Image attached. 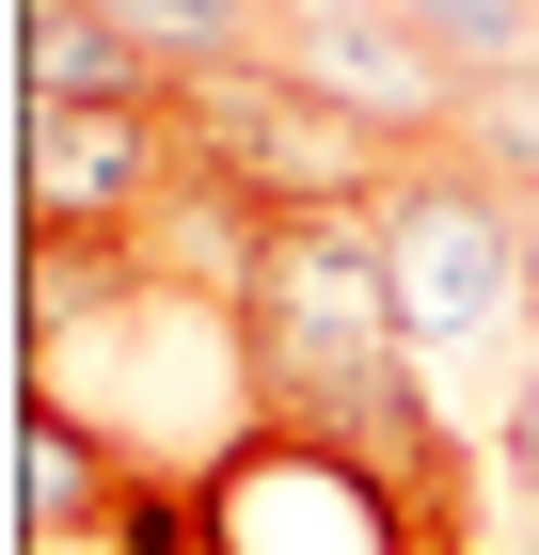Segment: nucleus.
<instances>
[{"instance_id": "nucleus-1", "label": "nucleus", "mask_w": 539, "mask_h": 555, "mask_svg": "<svg viewBox=\"0 0 539 555\" xmlns=\"http://www.w3.org/2000/svg\"><path fill=\"white\" fill-rule=\"evenodd\" d=\"M239 334H254V413L349 444L365 476H397L445 524H476V476L445 444V397L413 365V318H397V270H381V207H301L270 222V255L239 270Z\"/></svg>"}, {"instance_id": "nucleus-2", "label": "nucleus", "mask_w": 539, "mask_h": 555, "mask_svg": "<svg viewBox=\"0 0 539 555\" xmlns=\"http://www.w3.org/2000/svg\"><path fill=\"white\" fill-rule=\"evenodd\" d=\"M381 270H397V318H413V365H428V382L476 365V349L524 318V191H492L460 143L397 159V191H381ZM524 334H539V318H524Z\"/></svg>"}, {"instance_id": "nucleus-3", "label": "nucleus", "mask_w": 539, "mask_h": 555, "mask_svg": "<svg viewBox=\"0 0 539 555\" xmlns=\"http://www.w3.org/2000/svg\"><path fill=\"white\" fill-rule=\"evenodd\" d=\"M191 492H207V555H428V508L397 476H365L349 444L270 428V413H254Z\"/></svg>"}, {"instance_id": "nucleus-4", "label": "nucleus", "mask_w": 539, "mask_h": 555, "mask_svg": "<svg viewBox=\"0 0 539 555\" xmlns=\"http://www.w3.org/2000/svg\"><path fill=\"white\" fill-rule=\"evenodd\" d=\"M175 112H191V159L239 175L270 222H301V207H381V191H397V143L349 128L333 95H301L270 48H254V64H207V80H175Z\"/></svg>"}, {"instance_id": "nucleus-5", "label": "nucleus", "mask_w": 539, "mask_h": 555, "mask_svg": "<svg viewBox=\"0 0 539 555\" xmlns=\"http://www.w3.org/2000/svg\"><path fill=\"white\" fill-rule=\"evenodd\" d=\"M16 191H33V238H95V255H143L191 191V112L159 95H112V112H16Z\"/></svg>"}, {"instance_id": "nucleus-6", "label": "nucleus", "mask_w": 539, "mask_h": 555, "mask_svg": "<svg viewBox=\"0 0 539 555\" xmlns=\"http://www.w3.org/2000/svg\"><path fill=\"white\" fill-rule=\"evenodd\" d=\"M270 64H286L301 95H333L349 128H381L397 159L460 143V95H476V80L445 64V48H428L413 16H397V0H318V16H286V33H270Z\"/></svg>"}, {"instance_id": "nucleus-7", "label": "nucleus", "mask_w": 539, "mask_h": 555, "mask_svg": "<svg viewBox=\"0 0 539 555\" xmlns=\"http://www.w3.org/2000/svg\"><path fill=\"white\" fill-rule=\"evenodd\" d=\"M16 461H33V492H16V508H33V555H95V540H112V508H127V476H143L127 444H95V428L48 413V397L16 413Z\"/></svg>"}, {"instance_id": "nucleus-8", "label": "nucleus", "mask_w": 539, "mask_h": 555, "mask_svg": "<svg viewBox=\"0 0 539 555\" xmlns=\"http://www.w3.org/2000/svg\"><path fill=\"white\" fill-rule=\"evenodd\" d=\"M16 95L33 112H112V95H159V64L95 0H16Z\"/></svg>"}, {"instance_id": "nucleus-9", "label": "nucleus", "mask_w": 539, "mask_h": 555, "mask_svg": "<svg viewBox=\"0 0 539 555\" xmlns=\"http://www.w3.org/2000/svg\"><path fill=\"white\" fill-rule=\"evenodd\" d=\"M159 80H207V64H254L270 48V0H95Z\"/></svg>"}, {"instance_id": "nucleus-10", "label": "nucleus", "mask_w": 539, "mask_h": 555, "mask_svg": "<svg viewBox=\"0 0 539 555\" xmlns=\"http://www.w3.org/2000/svg\"><path fill=\"white\" fill-rule=\"evenodd\" d=\"M460 159L492 175V191H524V207H539V64H492V80L460 95Z\"/></svg>"}, {"instance_id": "nucleus-11", "label": "nucleus", "mask_w": 539, "mask_h": 555, "mask_svg": "<svg viewBox=\"0 0 539 555\" xmlns=\"http://www.w3.org/2000/svg\"><path fill=\"white\" fill-rule=\"evenodd\" d=\"M428 48H445L460 80H492V64H539V0H397Z\"/></svg>"}, {"instance_id": "nucleus-12", "label": "nucleus", "mask_w": 539, "mask_h": 555, "mask_svg": "<svg viewBox=\"0 0 539 555\" xmlns=\"http://www.w3.org/2000/svg\"><path fill=\"white\" fill-rule=\"evenodd\" d=\"M492 492H508V508L539 524V365H524V397L492 413Z\"/></svg>"}, {"instance_id": "nucleus-13", "label": "nucleus", "mask_w": 539, "mask_h": 555, "mask_svg": "<svg viewBox=\"0 0 539 555\" xmlns=\"http://www.w3.org/2000/svg\"><path fill=\"white\" fill-rule=\"evenodd\" d=\"M428 555H508V540H492V524H445V540H428Z\"/></svg>"}, {"instance_id": "nucleus-14", "label": "nucleus", "mask_w": 539, "mask_h": 555, "mask_svg": "<svg viewBox=\"0 0 539 555\" xmlns=\"http://www.w3.org/2000/svg\"><path fill=\"white\" fill-rule=\"evenodd\" d=\"M508 555H539V524H524V508H508Z\"/></svg>"}, {"instance_id": "nucleus-15", "label": "nucleus", "mask_w": 539, "mask_h": 555, "mask_svg": "<svg viewBox=\"0 0 539 555\" xmlns=\"http://www.w3.org/2000/svg\"><path fill=\"white\" fill-rule=\"evenodd\" d=\"M286 16H318V0H270V33H286Z\"/></svg>"}]
</instances>
